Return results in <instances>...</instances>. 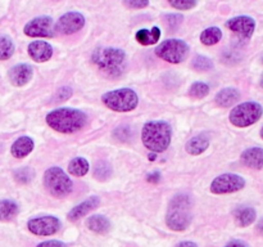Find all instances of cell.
I'll list each match as a JSON object with an SVG mask.
<instances>
[{
    "instance_id": "cell-1",
    "label": "cell",
    "mask_w": 263,
    "mask_h": 247,
    "mask_svg": "<svg viewBox=\"0 0 263 247\" xmlns=\"http://www.w3.org/2000/svg\"><path fill=\"white\" fill-rule=\"evenodd\" d=\"M86 121V115L76 108L61 107L46 115V123L62 134H72L81 130Z\"/></svg>"
},
{
    "instance_id": "cell-2",
    "label": "cell",
    "mask_w": 263,
    "mask_h": 247,
    "mask_svg": "<svg viewBox=\"0 0 263 247\" xmlns=\"http://www.w3.org/2000/svg\"><path fill=\"white\" fill-rule=\"evenodd\" d=\"M193 221L192 200L187 195H177L171 200L167 210L166 224L170 229L182 232Z\"/></svg>"
},
{
    "instance_id": "cell-3",
    "label": "cell",
    "mask_w": 263,
    "mask_h": 247,
    "mask_svg": "<svg viewBox=\"0 0 263 247\" xmlns=\"http://www.w3.org/2000/svg\"><path fill=\"white\" fill-rule=\"evenodd\" d=\"M144 146L153 152H164L171 144L172 129L164 121H149L141 131Z\"/></svg>"
},
{
    "instance_id": "cell-4",
    "label": "cell",
    "mask_w": 263,
    "mask_h": 247,
    "mask_svg": "<svg viewBox=\"0 0 263 247\" xmlns=\"http://www.w3.org/2000/svg\"><path fill=\"white\" fill-rule=\"evenodd\" d=\"M92 62L109 76L117 77L123 74L126 68L125 51L117 48H100L92 53Z\"/></svg>"
},
{
    "instance_id": "cell-5",
    "label": "cell",
    "mask_w": 263,
    "mask_h": 247,
    "mask_svg": "<svg viewBox=\"0 0 263 247\" xmlns=\"http://www.w3.org/2000/svg\"><path fill=\"white\" fill-rule=\"evenodd\" d=\"M102 100L108 108L117 111V112H128V111L135 110L139 103L136 93L128 87L105 93L102 97Z\"/></svg>"
},
{
    "instance_id": "cell-6",
    "label": "cell",
    "mask_w": 263,
    "mask_h": 247,
    "mask_svg": "<svg viewBox=\"0 0 263 247\" xmlns=\"http://www.w3.org/2000/svg\"><path fill=\"white\" fill-rule=\"evenodd\" d=\"M44 183L46 189L54 197H64L69 195L73 188V183L68 175L58 166L49 167L44 174Z\"/></svg>"
},
{
    "instance_id": "cell-7",
    "label": "cell",
    "mask_w": 263,
    "mask_h": 247,
    "mask_svg": "<svg viewBox=\"0 0 263 247\" xmlns=\"http://www.w3.org/2000/svg\"><path fill=\"white\" fill-rule=\"evenodd\" d=\"M263 108L257 102H246L235 105L230 112V122L238 128H247L262 117Z\"/></svg>"
},
{
    "instance_id": "cell-8",
    "label": "cell",
    "mask_w": 263,
    "mask_h": 247,
    "mask_svg": "<svg viewBox=\"0 0 263 247\" xmlns=\"http://www.w3.org/2000/svg\"><path fill=\"white\" fill-rule=\"evenodd\" d=\"M189 53V45L180 39H170L156 48V54L170 63H181Z\"/></svg>"
},
{
    "instance_id": "cell-9",
    "label": "cell",
    "mask_w": 263,
    "mask_h": 247,
    "mask_svg": "<svg viewBox=\"0 0 263 247\" xmlns=\"http://www.w3.org/2000/svg\"><path fill=\"white\" fill-rule=\"evenodd\" d=\"M246 180L236 174H222L213 179L211 184V192L215 195H226L243 189Z\"/></svg>"
},
{
    "instance_id": "cell-10",
    "label": "cell",
    "mask_w": 263,
    "mask_h": 247,
    "mask_svg": "<svg viewBox=\"0 0 263 247\" xmlns=\"http://www.w3.org/2000/svg\"><path fill=\"white\" fill-rule=\"evenodd\" d=\"M27 228L36 236H53L61 229V221L58 218L51 215L37 216L28 220Z\"/></svg>"
},
{
    "instance_id": "cell-11",
    "label": "cell",
    "mask_w": 263,
    "mask_h": 247,
    "mask_svg": "<svg viewBox=\"0 0 263 247\" xmlns=\"http://www.w3.org/2000/svg\"><path fill=\"white\" fill-rule=\"evenodd\" d=\"M54 22L48 15L33 18L23 28V32L31 38H51L54 35Z\"/></svg>"
},
{
    "instance_id": "cell-12",
    "label": "cell",
    "mask_w": 263,
    "mask_h": 247,
    "mask_svg": "<svg viewBox=\"0 0 263 247\" xmlns=\"http://www.w3.org/2000/svg\"><path fill=\"white\" fill-rule=\"evenodd\" d=\"M85 25V17L79 12H68L62 15L55 25V30L64 35L74 33L81 30Z\"/></svg>"
},
{
    "instance_id": "cell-13",
    "label": "cell",
    "mask_w": 263,
    "mask_h": 247,
    "mask_svg": "<svg viewBox=\"0 0 263 247\" xmlns=\"http://www.w3.org/2000/svg\"><path fill=\"white\" fill-rule=\"evenodd\" d=\"M226 26L233 32L240 35L241 38L249 39L252 38L254 30H256V21L249 15H238V17H234L228 21Z\"/></svg>"
},
{
    "instance_id": "cell-14",
    "label": "cell",
    "mask_w": 263,
    "mask_h": 247,
    "mask_svg": "<svg viewBox=\"0 0 263 247\" xmlns=\"http://www.w3.org/2000/svg\"><path fill=\"white\" fill-rule=\"evenodd\" d=\"M32 74L33 69L30 64L20 63L15 64L9 69L8 77H9V81L14 86H23V85L28 84V81L32 79Z\"/></svg>"
},
{
    "instance_id": "cell-15",
    "label": "cell",
    "mask_w": 263,
    "mask_h": 247,
    "mask_svg": "<svg viewBox=\"0 0 263 247\" xmlns=\"http://www.w3.org/2000/svg\"><path fill=\"white\" fill-rule=\"evenodd\" d=\"M28 54L35 62L43 63V62L49 61L53 56V48L46 41H32L27 48Z\"/></svg>"
},
{
    "instance_id": "cell-16",
    "label": "cell",
    "mask_w": 263,
    "mask_h": 247,
    "mask_svg": "<svg viewBox=\"0 0 263 247\" xmlns=\"http://www.w3.org/2000/svg\"><path fill=\"white\" fill-rule=\"evenodd\" d=\"M99 205H100V200L99 197H97V196L87 198L86 201L81 202L80 205L74 206V207L69 211L68 219L72 221L79 220L80 218H84L85 215H87L91 210H95Z\"/></svg>"
},
{
    "instance_id": "cell-17",
    "label": "cell",
    "mask_w": 263,
    "mask_h": 247,
    "mask_svg": "<svg viewBox=\"0 0 263 247\" xmlns=\"http://www.w3.org/2000/svg\"><path fill=\"white\" fill-rule=\"evenodd\" d=\"M241 161L246 166L252 169H263V148L259 147L248 148L241 154Z\"/></svg>"
},
{
    "instance_id": "cell-18",
    "label": "cell",
    "mask_w": 263,
    "mask_h": 247,
    "mask_svg": "<svg viewBox=\"0 0 263 247\" xmlns=\"http://www.w3.org/2000/svg\"><path fill=\"white\" fill-rule=\"evenodd\" d=\"M33 146H35V143H33L32 139L27 135H23L20 136V138L13 143L10 152H12V154L15 158H23V157L28 156V154L32 152Z\"/></svg>"
},
{
    "instance_id": "cell-19",
    "label": "cell",
    "mask_w": 263,
    "mask_h": 247,
    "mask_svg": "<svg viewBox=\"0 0 263 247\" xmlns=\"http://www.w3.org/2000/svg\"><path fill=\"white\" fill-rule=\"evenodd\" d=\"M239 99H240L239 90L234 89V87H226V89H222L216 95L215 100L221 107H230V105L235 104Z\"/></svg>"
},
{
    "instance_id": "cell-20",
    "label": "cell",
    "mask_w": 263,
    "mask_h": 247,
    "mask_svg": "<svg viewBox=\"0 0 263 247\" xmlns=\"http://www.w3.org/2000/svg\"><path fill=\"white\" fill-rule=\"evenodd\" d=\"M208 147H210V138L207 135L200 134V135L194 136L187 142L186 151L187 153L193 154V156H198V154H202Z\"/></svg>"
},
{
    "instance_id": "cell-21",
    "label": "cell",
    "mask_w": 263,
    "mask_h": 247,
    "mask_svg": "<svg viewBox=\"0 0 263 247\" xmlns=\"http://www.w3.org/2000/svg\"><path fill=\"white\" fill-rule=\"evenodd\" d=\"M86 225L90 231L99 234L108 233L110 231V221L104 215H91L87 218Z\"/></svg>"
},
{
    "instance_id": "cell-22",
    "label": "cell",
    "mask_w": 263,
    "mask_h": 247,
    "mask_svg": "<svg viewBox=\"0 0 263 247\" xmlns=\"http://www.w3.org/2000/svg\"><path fill=\"white\" fill-rule=\"evenodd\" d=\"M236 221L240 226H248L251 224L254 223L257 218L256 210L253 207H249V206H244V207L236 208L235 213H234Z\"/></svg>"
},
{
    "instance_id": "cell-23",
    "label": "cell",
    "mask_w": 263,
    "mask_h": 247,
    "mask_svg": "<svg viewBox=\"0 0 263 247\" xmlns=\"http://www.w3.org/2000/svg\"><path fill=\"white\" fill-rule=\"evenodd\" d=\"M161 38V30L158 27H153L152 30H140L136 32V40L141 45H152L159 41Z\"/></svg>"
},
{
    "instance_id": "cell-24",
    "label": "cell",
    "mask_w": 263,
    "mask_h": 247,
    "mask_svg": "<svg viewBox=\"0 0 263 247\" xmlns=\"http://www.w3.org/2000/svg\"><path fill=\"white\" fill-rule=\"evenodd\" d=\"M20 213V207L12 200L0 201V220H10Z\"/></svg>"
},
{
    "instance_id": "cell-25",
    "label": "cell",
    "mask_w": 263,
    "mask_h": 247,
    "mask_svg": "<svg viewBox=\"0 0 263 247\" xmlns=\"http://www.w3.org/2000/svg\"><path fill=\"white\" fill-rule=\"evenodd\" d=\"M89 162L84 157H76L68 165V171L74 177H84L89 172Z\"/></svg>"
},
{
    "instance_id": "cell-26",
    "label": "cell",
    "mask_w": 263,
    "mask_h": 247,
    "mask_svg": "<svg viewBox=\"0 0 263 247\" xmlns=\"http://www.w3.org/2000/svg\"><path fill=\"white\" fill-rule=\"evenodd\" d=\"M222 39V31L218 27L213 26V27H208L200 33V41L204 45H215L218 41Z\"/></svg>"
},
{
    "instance_id": "cell-27",
    "label": "cell",
    "mask_w": 263,
    "mask_h": 247,
    "mask_svg": "<svg viewBox=\"0 0 263 247\" xmlns=\"http://www.w3.org/2000/svg\"><path fill=\"white\" fill-rule=\"evenodd\" d=\"M14 53V44L13 40L7 35L0 33V61L9 59Z\"/></svg>"
},
{
    "instance_id": "cell-28",
    "label": "cell",
    "mask_w": 263,
    "mask_h": 247,
    "mask_svg": "<svg viewBox=\"0 0 263 247\" xmlns=\"http://www.w3.org/2000/svg\"><path fill=\"white\" fill-rule=\"evenodd\" d=\"M110 175H112V167H110V165L108 162L100 161L94 167V177L98 180H107L109 179Z\"/></svg>"
},
{
    "instance_id": "cell-29",
    "label": "cell",
    "mask_w": 263,
    "mask_h": 247,
    "mask_svg": "<svg viewBox=\"0 0 263 247\" xmlns=\"http://www.w3.org/2000/svg\"><path fill=\"white\" fill-rule=\"evenodd\" d=\"M210 93V86H208L205 82H194V84L190 86V94L195 98H203Z\"/></svg>"
},
{
    "instance_id": "cell-30",
    "label": "cell",
    "mask_w": 263,
    "mask_h": 247,
    "mask_svg": "<svg viewBox=\"0 0 263 247\" xmlns=\"http://www.w3.org/2000/svg\"><path fill=\"white\" fill-rule=\"evenodd\" d=\"M33 175H35V172H33L32 169H30V167H23V169H18L17 171L14 172V178L17 182L22 183V184H26V183L31 182L33 178Z\"/></svg>"
},
{
    "instance_id": "cell-31",
    "label": "cell",
    "mask_w": 263,
    "mask_h": 247,
    "mask_svg": "<svg viewBox=\"0 0 263 247\" xmlns=\"http://www.w3.org/2000/svg\"><path fill=\"white\" fill-rule=\"evenodd\" d=\"M193 67L197 71H208V69H211L213 67V62L208 57L198 56L194 59V62H193Z\"/></svg>"
},
{
    "instance_id": "cell-32",
    "label": "cell",
    "mask_w": 263,
    "mask_h": 247,
    "mask_svg": "<svg viewBox=\"0 0 263 247\" xmlns=\"http://www.w3.org/2000/svg\"><path fill=\"white\" fill-rule=\"evenodd\" d=\"M168 3L179 10H189L197 5L198 0H168Z\"/></svg>"
},
{
    "instance_id": "cell-33",
    "label": "cell",
    "mask_w": 263,
    "mask_h": 247,
    "mask_svg": "<svg viewBox=\"0 0 263 247\" xmlns=\"http://www.w3.org/2000/svg\"><path fill=\"white\" fill-rule=\"evenodd\" d=\"M115 135L116 138L120 139V140L126 142L133 136V130H131L128 126H121V128H118L117 130L115 131Z\"/></svg>"
},
{
    "instance_id": "cell-34",
    "label": "cell",
    "mask_w": 263,
    "mask_h": 247,
    "mask_svg": "<svg viewBox=\"0 0 263 247\" xmlns=\"http://www.w3.org/2000/svg\"><path fill=\"white\" fill-rule=\"evenodd\" d=\"M166 22L170 27L176 28L182 22V15L181 14H168L166 15Z\"/></svg>"
},
{
    "instance_id": "cell-35",
    "label": "cell",
    "mask_w": 263,
    "mask_h": 247,
    "mask_svg": "<svg viewBox=\"0 0 263 247\" xmlns=\"http://www.w3.org/2000/svg\"><path fill=\"white\" fill-rule=\"evenodd\" d=\"M126 5L133 9H141L149 4V0H125Z\"/></svg>"
},
{
    "instance_id": "cell-36",
    "label": "cell",
    "mask_w": 263,
    "mask_h": 247,
    "mask_svg": "<svg viewBox=\"0 0 263 247\" xmlns=\"http://www.w3.org/2000/svg\"><path fill=\"white\" fill-rule=\"evenodd\" d=\"M71 87H62L58 93H57V102H62V100H66L71 97Z\"/></svg>"
},
{
    "instance_id": "cell-37",
    "label": "cell",
    "mask_w": 263,
    "mask_h": 247,
    "mask_svg": "<svg viewBox=\"0 0 263 247\" xmlns=\"http://www.w3.org/2000/svg\"><path fill=\"white\" fill-rule=\"evenodd\" d=\"M37 247H67L66 243L61 241H55V239H50V241L41 242L37 244Z\"/></svg>"
},
{
    "instance_id": "cell-38",
    "label": "cell",
    "mask_w": 263,
    "mask_h": 247,
    "mask_svg": "<svg viewBox=\"0 0 263 247\" xmlns=\"http://www.w3.org/2000/svg\"><path fill=\"white\" fill-rule=\"evenodd\" d=\"M225 247H249L246 242L240 241V239H234V241H230Z\"/></svg>"
},
{
    "instance_id": "cell-39",
    "label": "cell",
    "mask_w": 263,
    "mask_h": 247,
    "mask_svg": "<svg viewBox=\"0 0 263 247\" xmlns=\"http://www.w3.org/2000/svg\"><path fill=\"white\" fill-rule=\"evenodd\" d=\"M148 180L152 183H158L159 180H161V174H159V171H154L152 172V174H149Z\"/></svg>"
},
{
    "instance_id": "cell-40",
    "label": "cell",
    "mask_w": 263,
    "mask_h": 247,
    "mask_svg": "<svg viewBox=\"0 0 263 247\" xmlns=\"http://www.w3.org/2000/svg\"><path fill=\"white\" fill-rule=\"evenodd\" d=\"M176 247H198V244L192 241H185V242H180Z\"/></svg>"
},
{
    "instance_id": "cell-41",
    "label": "cell",
    "mask_w": 263,
    "mask_h": 247,
    "mask_svg": "<svg viewBox=\"0 0 263 247\" xmlns=\"http://www.w3.org/2000/svg\"><path fill=\"white\" fill-rule=\"evenodd\" d=\"M258 231L261 232V233L263 234V219L258 223Z\"/></svg>"
},
{
    "instance_id": "cell-42",
    "label": "cell",
    "mask_w": 263,
    "mask_h": 247,
    "mask_svg": "<svg viewBox=\"0 0 263 247\" xmlns=\"http://www.w3.org/2000/svg\"><path fill=\"white\" fill-rule=\"evenodd\" d=\"M261 86L263 87V75H262V77H261Z\"/></svg>"
},
{
    "instance_id": "cell-43",
    "label": "cell",
    "mask_w": 263,
    "mask_h": 247,
    "mask_svg": "<svg viewBox=\"0 0 263 247\" xmlns=\"http://www.w3.org/2000/svg\"><path fill=\"white\" fill-rule=\"evenodd\" d=\"M261 136H262V138H263V128L261 129Z\"/></svg>"
}]
</instances>
